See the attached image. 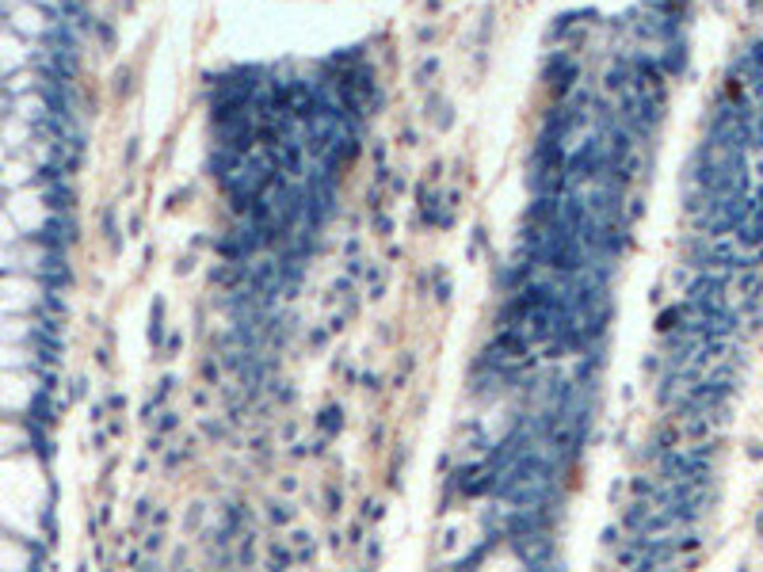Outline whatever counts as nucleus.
Instances as JSON below:
<instances>
[{"instance_id": "1", "label": "nucleus", "mask_w": 763, "mask_h": 572, "mask_svg": "<svg viewBox=\"0 0 763 572\" xmlns=\"http://www.w3.org/2000/svg\"><path fill=\"white\" fill-rule=\"evenodd\" d=\"M367 96L370 69L355 53L218 76L210 126L229 195L241 206H263L271 222H290V206L317 203L351 153Z\"/></svg>"}]
</instances>
